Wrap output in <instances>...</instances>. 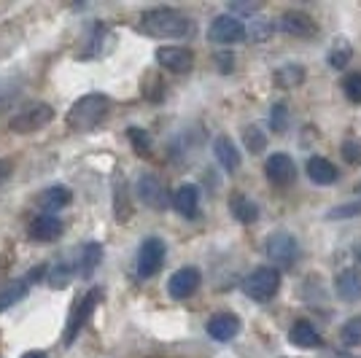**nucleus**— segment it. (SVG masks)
Here are the masks:
<instances>
[{
    "label": "nucleus",
    "instance_id": "c85d7f7f",
    "mask_svg": "<svg viewBox=\"0 0 361 358\" xmlns=\"http://www.w3.org/2000/svg\"><path fill=\"white\" fill-rule=\"evenodd\" d=\"M100 261H103V245L100 242H87L84 245V259H81V272L92 275L94 269L100 267Z\"/></svg>",
    "mask_w": 361,
    "mask_h": 358
},
{
    "label": "nucleus",
    "instance_id": "ddd939ff",
    "mask_svg": "<svg viewBox=\"0 0 361 358\" xmlns=\"http://www.w3.org/2000/svg\"><path fill=\"white\" fill-rule=\"evenodd\" d=\"M264 175L275 186H288L297 178V167H294L288 154H272V156H267V164H264Z\"/></svg>",
    "mask_w": 361,
    "mask_h": 358
},
{
    "label": "nucleus",
    "instance_id": "79ce46f5",
    "mask_svg": "<svg viewBox=\"0 0 361 358\" xmlns=\"http://www.w3.org/2000/svg\"><path fill=\"white\" fill-rule=\"evenodd\" d=\"M356 192H359V195H361V183H359V186H356Z\"/></svg>",
    "mask_w": 361,
    "mask_h": 358
},
{
    "label": "nucleus",
    "instance_id": "cd10ccee",
    "mask_svg": "<svg viewBox=\"0 0 361 358\" xmlns=\"http://www.w3.org/2000/svg\"><path fill=\"white\" fill-rule=\"evenodd\" d=\"M27 288H30V285L25 283V280H16V283H11L6 291H0V313L8 310V307H14L16 302H22V299L27 297Z\"/></svg>",
    "mask_w": 361,
    "mask_h": 358
},
{
    "label": "nucleus",
    "instance_id": "a19ab883",
    "mask_svg": "<svg viewBox=\"0 0 361 358\" xmlns=\"http://www.w3.org/2000/svg\"><path fill=\"white\" fill-rule=\"evenodd\" d=\"M353 254H356V259H359V261H361V242H359V245H356V248H353Z\"/></svg>",
    "mask_w": 361,
    "mask_h": 358
},
{
    "label": "nucleus",
    "instance_id": "b1692460",
    "mask_svg": "<svg viewBox=\"0 0 361 358\" xmlns=\"http://www.w3.org/2000/svg\"><path fill=\"white\" fill-rule=\"evenodd\" d=\"M350 60H353L350 44H348L345 38H337V41L331 44L329 51H326V65H329L331 70H345L348 65H350Z\"/></svg>",
    "mask_w": 361,
    "mask_h": 358
},
{
    "label": "nucleus",
    "instance_id": "4468645a",
    "mask_svg": "<svg viewBox=\"0 0 361 358\" xmlns=\"http://www.w3.org/2000/svg\"><path fill=\"white\" fill-rule=\"evenodd\" d=\"M240 331V318L232 313H216L208 321V334H211L216 342H229L235 340Z\"/></svg>",
    "mask_w": 361,
    "mask_h": 358
},
{
    "label": "nucleus",
    "instance_id": "c756f323",
    "mask_svg": "<svg viewBox=\"0 0 361 358\" xmlns=\"http://www.w3.org/2000/svg\"><path fill=\"white\" fill-rule=\"evenodd\" d=\"M361 216V195L350 202H343V205H334V208L326 213L329 221H343V218H359Z\"/></svg>",
    "mask_w": 361,
    "mask_h": 358
},
{
    "label": "nucleus",
    "instance_id": "39448f33",
    "mask_svg": "<svg viewBox=\"0 0 361 358\" xmlns=\"http://www.w3.org/2000/svg\"><path fill=\"white\" fill-rule=\"evenodd\" d=\"M281 288V272L275 267H256L245 280H243V291L245 297H251L254 302H267L278 294Z\"/></svg>",
    "mask_w": 361,
    "mask_h": 358
},
{
    "label": "nucleus",
    "instance_id": "f3484780",
    "mask_svg": "<svg viewBox=\"0 0 361 358\" xmlns=\"http://www.w3.org/2000/svg\"><path fill=\"white\" fill-rule=\"evenodd\" d=\"M305 170H307L310 180L318 183V186H331L334 180L340 178V170H337L326 156H310V159L305 162Z\"/></svg>",
    "mask_w": 361,
    "mask_h": 358
},
{
    "label": "nucleus",
    "instance_id": "473e14b6",
    "mask_svg": "<svg viewBox=\"0 0 361 358\" xmlns=\"http://www.w3.org/2000/svg\"><path fill=\"white\" fill-rule=\"evenodd\" d=\"M272 32H275V25L267 22V19H254L248 27H245V38L251 41H267Z\"/></svg>",
    "mask_w": 361,
    "mask_h": 358
},
{
    "label": "nucleus",
    "instance_id": "393cba45",
    "mask_svg": "<svg viewBox=\"0 0 361 358\" xmlns=\"http://www.w3.org/2000/svg\"><path fill=\"white\" fill-rule=\"evenodd\" d=\"M73 202V192L68 186H51L41 195V208L44 210H62Z\"/></svg>",
    "mask_w": 361,
    "mask_h": 358
},
{
    "label": "nucleus",
    "instance_id": "7ed1b4c3",
    "mask_svg": "<svg viewBox=\"0 0 361 358\" xmlns=\"http://www.w3.org/2000/svg\"><path fill=\"white\" fill-rule=\"evenodd\" d=\"M54 119V108L49 103H30L25 105L19 113L11 116L8 121V130L16 135H30V132H38V130H44L46 124H51Z\"/></svg>",
    "mask_w": 361,
    "mask_h": 358
},
{
    "label": "nucleus",
    "instance_id": "7c9ffc66",
    "mask_svg": "<svg viewBox=\"0 0 361 358\" xmlns=\"http://www.w3.org/2000/svg\"><path fill=\"white\" fill-rule=\"evenodd\" d=\"M127 140L133 143V149L140 154V156H149L151 154V135L143 130V127H127Z\"/></svg>",
    "mask_w": 361,
    "mask_h": 358
},
{
    "label": "nucleus",
    "instance_id": "aec40b11",
    "mask_svg": "<svg viewBox=\"0 0 361 358\" xmlns=\"http://www.w3.org/2000/svg\"><path fill=\"white\" fill-rule=\"evenodd\" d=\"M272 81H275L278 90H297L305 84V68L297 62H286L272 73Z\"/></svg>",
    "mask_w": 361,
    "mask_h": 358
},
{
    "label": "nucleus",
    "instance_id": "2f4dec72",
    "mask_svg": "<svg viewBox=\"0 0 361 358\" xmlns=\"http://www.w3.org/2000/svg\"><path fill=\"white\" fill-rule=\"evenodd\" d=\"M288 127V105L286 103H275L270 111V130L275 135H283Z\"/></svg>",
    "mask_w": 361,
    "mask_h": 358
},
{
    "label": "nucleus",
    "instance_id": "9b49d317",
    "mask_svg": "<svg viewBox=\"0 0 361 358\" xmlns=\"http://www.w3.org/2000/svg\"><path fill=\"white\" fill-rule=\"evenodd\" d=\"M137 197L154 210H165L170 205V197H167L162 180L157 178V175H151V173L140 175V180H137Z\"/></svg>",
    "mask_w": 361,
    "mask_h": 358
},
{
    "label": "nucleus",
    "instance_id": "423d86ee",
    "mask_svg": "<svg viewBox=\"0 0 361 358\" xmlns=\"http://www.w3.org/2000/svg\"><path fill=\"white\" fill-rule=\"evenodd\" d=\"M165 240L162 237H146L140 242V251H137V278H154L162 261H165Z\"/></svg>",
    "mask_w": 361,
    "mask_h": 358
},
{
    "label": "nucleus",
    "instance_id": "412c9836",
    "mask_svg": "<svg viewBox=\"0 0 361 358\" xmlns=\"http://www.w3.org/2000/svg\"><path fill=\"white\" fill-rule=\"evenodd\" d=\"M229 210H232V216L240 221V224H254L259 221V205H256V199H251L248 195H238L229 199Z\"/></svg>",
    "mask_w": 361,
    "mask_h": 358
},
{
    "label": "nucleus",
    "instance_id": "4be33fe9",
    "mask_svg": "<svg viewBox=\"0 0 361 358\" xmlns=\"http://www.w3.org/2000/svg\"><path fill=\"white\" fill-rule=\"evenodd\" d=\"M337 297L343 302H361V275H356L353 269H345L337 275Z\"/></svg>",
    "mask_w": 361,
    "mask_h": 358
},
{
    "label": "nucleus",
    "instance_id": "f8f14e48",
    "mask_svg": "<svg viewBox=\"0 0 361 358\" xmlns=\"http://www.w3.org/2000/svg\"><path fill=\"white\" fill-rule=\"evenodd\" d=\"M275 27H278V30H283V32H288V35H297V38L316 35V22L305 14V11H297V8L283 11V14L278 16V25H275Z\"/></svg>",
    "mask_w": 361,
    "mask_h": 358
},
{
    "label": "nucleus",
    "instance_id": "f257e3e1",
    "mask_svg": "<svg viewBox=\"0 0 361 358\" xmlns=\"http://www.w3.org/2000/svg\"><path fill=\"white\" fill-rule=\"evenodd\" d=\"M137 27H140V32L151 35V38H170V41H178V38H186V35L192 32V22H189L186 14H180L178 8L159 6V8L143 11Z\"/></svg>",
    "mask_w": 361,
    "mask_h": 358
},
{
    "label": "nucleus",
    "instance_id": "9d476101",
    "mask_svg": "<svg viewBox=\"0 0 361 358\" xmlns=\"http://www.w3.org/2000/svg\"><path fill=\"white\" fill-rule=\"evenodd\" d=\"M200 288V269L197 267H180L170 275L167 280V294L173 299H189Z\"/></svg>",
    "mask_w": 361,
    "mask_h": 358
},
{
    "label": "nucleus",
    "instance_id": "dca6fc26",
    "mask_svg": "<svg viewBox=\"0 0 361 358\" xmlns=\"http://www.w3.org/2000/svg\"><path fill=\"white\" fill-rule=\"evenodd\" d=\"M27 235H30L35 242H51V240H57L62 235V221L57 216H35L27 226Z\"/></svg>",
    "mask_w": 361,
    "mask_h": 358
},
{
    "label": "nucleus",
    "instance_id": "2eb2a0df",
    "mask_svg": "<svg viewBox=\"0 0 361 358\" xmlns=\"http://www.w3.org/2000/svg\"><path fill=\"white\" fill-rule=\"evenodd\" d=\"M173 208L178 210L183 218H197V213H200V189L195 183H183L173 192Z\"/></svg>",
    "mask_w": 361,
    "mask_h": 358
},
{
    "label": "nucleus",
    "instance_id": "5701e85b",
    "mask_svg": "<svg viewBox=\"0 0 361 358\" xmlns=\"http://www.w3.org/2000/svg\"><path fill=\"white\" fill-rule=\"evenodd\" d=\"M114 213H116V221H130L133 216V205H130V192H127V180L124 175L114 178Z\"/></svg>",
    "mask_w": 361,
    "mask_h": 358
},
{
    "label": "nucleus",
    "instance_id": "a878e982",
    "mask_svg": "<svg viewBox=\"0 0 361 358\" xmlns=\"http://www.w3.org/2000/svg\"><path fill=\"white\" fill-rule=\"evenodd\" d=\"M243 146L248 154H262V151L267 149V132H264V127L262 124H245L243 127Z\"/></svg>",
    "mask_w": 361,
    "mask_h": 358
},
{
    "label": "nucleus",
    "instance_id": "c9c22d12",
    "mask_svg": "<svg viewBox=\"0 0 361 358\" xmlns=\"http://www.w3.org/2000/svg\"><path fill=\"white\" fill-rule=\"evenodd\" d=\"M71 278H73V264H65V261H60L57 267H54V272H51V288H65V285L71 283Z\"/></svg>",
    "mask_w": 361,
    "mask_h": 358
},
{
    "label": "nucleus",
    "instance_id": "1a4fd4ad",
    "mask_svg": "<svg viewBox=\"0 0 361 358\" xmlns=\"http://www.w3.org/2000/svg\"><path fill=\"white\" fill-rule=\"evenodd\" d=\"M157 62L170 73H189L192 65H195V54L186 46H159L157 49Z\"/></svg>",
    "mask_w": 361,
    "mask_h": 358
},
{
    "label": "nucleus",
    "instance_id": "58836bf2",
    "mask_svg": "<svg viewBox=\"0 0 361 358\" xmlns=\"http://www.w3.org/2000/svg\"><path fill=\"white\" fill-rule=\"evenodd\" d=\"M8 170H11V167H8V162H3V159H0V183L8 178Z\"/></svg>",
    "mask_w": 361,
    "mask_h": 358
},
{
    "label": "nucleus",
    "instance_id": "6e6552de",
    "mask_svg": "<svg viewBox=\"0 0 361 358\" xmlns=\"http://www.w3.org/2000/svg\"><path fill=\"white\" fill-rule=\"evenodd\" d=\"M208 38H211V44H219V46L238 44V41L245 38V25H243L238 16L221 14L211 22V27H208Z\"/></svg>",
    "mask_w": 361,
    "mask_h": 358
},
{
    "label": "nucleus",
    "instance_id": "a211bd4d",
    "mask_svg": "<svg viewBox=\"0 0 361 358\" xmlns=\"http://www.w3.org/2000/svg\"><path fill=\"white\" fill-rule=\"evenodd\" d=\"M213 154H216V162L224 167V173H235V170L240 167V151H238V146H235L226 135H219V137H216Z\"/></svg>",
    "mask_w": 361,
    "mask_h": 358
},
{
    "label": "nucleus",
    "instance_id": "72a5a7b5",
    "mask_svg": "<svg viewBox=\"0 0 361 358\" xmlns=\"http://www.w3.org/2000/svg\"><path fill=\"white\" fill-rule=\"evenodd\" d=\"M340 151H343V159H345L348 164H353V167H359L361 164V140L359 137H345L343 146H340Z\"/></svg>",
    "mask_w": 361,
    "mask_h": 358
},
{
    "label": "nucleus",
    "instance_id": "e433bc0d",
    "mask_svg": "<svg viewBox=\"0 0 361 358\" xmlns=\"http://www.w3.org/2000/svg\"><path fill=\"white\" fill-rule=\"evenodd\" d=\"M213 62H216L219 73H232V70H235V57H232V51H216V54H213Z\"/></svg>",
    "mask_w": 361,
    "mask_h": 358
},
{
    "label": "nucleus",
    "instance_id": "f704fd0d",
    "mask_svg": "<svg viewBox=\"0 0 361 358\" xmlns=\"http://www.w3.org/2000/svg\"><path fill=\"white\" fill-rule=\"evenodd\" d=\"M343 92L350 103L361 105V73H350L343 78Z\"/></svg>",
    "mask_w": 361,
    "mask_h": 358
},
{
    "label": "nucleus",
    "instance_id": "6ab92c4d",
    "mask_svg": "<svg viewBox=\"0 0 361 358\" xmlns=\"http://www.w3.org/2000/svg\"><path fill=\"white\" fill-rule=\"evenodd\" d=\"M288 340L297 347H305V350L321 347V334H318V328L310 321H297L294 326L288 328Z\"/></svg>",
    "mask_w": 361,
    "mask_h": 358
},
{
    "label": "nucleus",
    "instance_id": "4c0bfd02",
    "mask_svg": "<svg viewBox=\"0 0 361 358\" xmlns=\"http://www.w3.org/2000/svg\"><path fill=\"white\" fill-rule=\"evenodd\" d=\"M46 275V264H38L35 269H30V275L25 278V283L30 285V283H38V278H44Z\"/></svg>",
    "mask_w": 361,
    "mask_h": 358
},
{
    "label": "nucleus",
    "instance_id": "20e7f679",
    "mask_svg": "<svg viewBox=\"0 0 361 358\" xmlns=\"http://www.w3.org/2000/svg\"><path fill=\"white\" fill-rule=\"evenodd\" d=\"M100 288H92V291H87L84 297L75 299L73 310H71V315H68V323H65V334H62V342H65V347L68 345L75 342V337L81 334V328L87 326V321L92 318V313H94V307H97V302H100Z\"/></svg>",
    "mask_w": 361,
    "mask_h": 358
},
{
    "label": "nucleus",
    "instance_id": "0eeeda50",
    "mask_svg": "<svg viewBox=\"0 0 361 358\" xmlns=\"http://www.w3.org/2000/svg\"><path fill=\"white\" fill-rule=\"evenodd\" d=\"M264 256L283 267H291L300 259V242L291 232H275L264 242Z\"/></svg>",
    "mask_w": 361,
    "mask_h": 358
},
{
    "label": "nucleus",
    "instance_id": "ea45409f",
    "mask_svg": "<svg viewBox=\"0 0 361 358\" xmlns=\"http://www.w3.org/2000/svg\"><path fill=\"white\" fill-rule=\"evenodd\" d=\"M22 358H49V356H46L44 350H30V353H25Z\"/></svg>",
    "mask_w": 361,
    "mask_h": 358
},
{
    "label": "nucleus",
    "instance_id": "bb28decb",
    "mask_svg": "<svg viewBox=\"0 0 361 358\" xmlns=\"http://www.w3.org/2000/svg\"><path fill=\"white\" fill-rule=\"evenodd\" d=\"M340 342L348 347H361V315L348 318L343 328H340Z\"/></svg>",
    "mask_w": 361,
    "mask_h": 358
},
{
    "label": "nucleus",
    "instance_id": "f03ea898",
    "mask_svg": "<svg viewBox=\"0 0 361 358\" xmlns=\"http://www.w3.org/2000/svg\"><path fill=\"white\" fill-rule=\"evenodd\" d=\"M108 108H111V100L100 92H90L84 97H78L68 113V124L78 130V132H87V130H94L100 121L108 116Z\"/></svg>",
    "mask_w": 361,
    "mask_h": 358
}]
</instances>
